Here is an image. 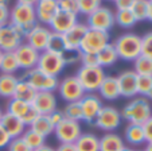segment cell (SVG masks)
Returning <instances> with one entry per match:
<instances>
[{
  "instance_id": "obj_1",
  "label": "cell",
  "mask_w": 152,
  "mask_h": 151,
  "mask_svg": "<svg viewBox=\"0 0 152 151\" xmlns=\"http://www.w3.org/2000/svg\"><path fill=\"white\" fill-rule=\"evenodd\" d=\"M121 117L131 124L143 125L149 117L152 116V105L147 97L139 96L131 99L129 103L124 105L121 109Z\"/></svg>"
},
{
  "instance_id": "obj_2",
  "label": "cell",
  "mask_w": 152,
  "mask_h": 151,
  "mask_svg": "<svg viewBox=\"0 0 152 151\" xmlns=\"http://www.w3.org/2000/svg\"><path fill=\"white\" fill-rule=\"evenodd\" d=\"M10 24L16 27L26 38V35L38 24L34 6L16 3L10 10Z\"/></svg>"
},
{
  "instance_id": "obj_3",
  "label": "cell",
  "mask_w": 152,
  "mask_h": 151,
  "mask_svg": "<svg viewBox=\"0 0 152 151\" xmlns=\"http://www.w3.org/2000/svg\"><path fill=\"white\" fill-rule=\"evenodd\" d=\"M118 58L126 62L135 61L139 55H141V37L135 32H125L121 34L113 42Z\"/></svg>"
},
{
  "instance_id": "obj_4",
  "label": "cell",
  "mask_w": 152,
  "mask_h": 151,
  "mask_svg": "<svg viewBox=\"0 0 152 151\" xmlns=\"http://www.w3.org/2000/svg\"><path fill=\"white\" fill-rule=\"evenodd\" d=\"M75 77L82 85L83 91L86 93H93V92L98 91L100 85L102 84L104 78L106 77L105 70L100 66L96 68H86V66H81L75 73Z\"/></svg>"
},
{
  "instance_id": "obj_5",
  "label": "cell",
  "mask_w": 152,
  "mask_h": 151,
  "mask_svg": "<svg viewBox=\"0 0 152 151\" xmlns=\"http://www.w3.org/2000/svg\"><path fill=\"white\" fill-rule=\"evenodd\" d=\"M110 43V35L109 32L98 31V30L89 29L85 34L82 42L80 46L81 53H90V54H98V53Z\"/></svg>"
},
{
  "instance_id": "obj_6",
  "label": "cell",
  "mask_w": 152,
  "mask_h": 151,
  "mask_svg": "<svg viewBox=\"0 0 152 151\" xmlns=\"http://www.w3.org/2000/svg\"><path fill=\"white\" fill-rule=\"evenodd\" d=\"M121 113L112 105H102L93 124L105 132H115L121 125Z\"/></svg>"
},
{
  "instance_id": "obj_7",
  "label": "cell",
  "mask_w": 152,
  "mask_h": 151,
  "mask_svg": "<svg viewBox=\"0 0 152 151\" xmlns=\"http://www.w3.org/2000/svg\"><path fill=\"white\" fill-rule=\"evenodd\" d=\"M86 24L92 30L109 32V30H112L113 26L116 24L115 14L110 8L101 6L100 8H97L96 11H93L90 15L86 16Z\"/></svg>"
},
{
  "instance_id": "obj_8",
  "label": "cell",
  "mask_w": 152,
  "mask_h": 151,
  "mask_svg": "<svg viewBox=\"0 0 152 151\" xmlns=\"http://www.w3.org/2000/svg\"><path fill=\"white\" fill-rule=\"evenodd\" d=\"M24 80L30 82V85L37 92H54L58 88V77H53L49 74L40 71L38 68H34L31 70L26 71Z\"/></svg>"
},
{
  "instance_id": "obj_9",
  "label": "cell",
  "mask_w": 152,
  "mask_h": 151,
  "mask_svg": "<svg viewBox=\"0 0 152 151\" xmlns=\"http://www.w3.org/2000/svg\"><path fill=\"white\" fill-rule=\"evenodd\" d=\"M37 68L43 73L49 74V76L58 77L65 70L66 63H65V60H63V55L45 50L43 53H40Z\"/></svg>"
},
{
  "instance_id": "obj_10",
  "label": "cell",
  "mask_w": 152,
  "mask_h": 151,
  "mask_svg": "<svg viewBox=\"0 0 152 151\" xmlns=\"http://www.w3.org/2000/svg\"><path fill=\"white\" fill-rule=\"evenodd\" d=\"M57 91L59 93V97H62V100L66 103L80 101L86 94V92L83 91L82 85L80 84L75 76H67L62 81H59Z\"/></svg>"
},
{
  "instance_id": "obj_11",
  "label": "cell",
  "mask_w": 152,
  "mask_h": 151,
  "mask_svg": "<svg viewBox=\"0 0 152 151\" xmlns=\"http://www.w3.org/2000/svg\"><path fill=\"white\" fill-rule=\"evenodd\" d=\"M82 134V127L80 122L63 119L54 128V135L59 143H75V140Z\"/></svg>"
},
{
  "instance_id": "obj_12",
  "label": "cell",
  "mask_w": 152,
  "mask_h": 151,
  "mask_svg": "<svg viewBox=\"0 0 152 151\" xmlns=\"http://www.w3.org/2000/svg\"><path fill=\"white\" fill-rule=\"evenodd\" d=\"M24 37L12 24H6L0 29V50L3 53L15 52L22 43Z\"/></svg>"
},
{
  "instance_id": "obj_13",
  "label": "cell",
  "mask_w": 152,
  "mask_h": 151,
  "mask_svg": "<svg viewBox=\"0 0 152 151\" xmlns=\"http://www.w3.org/2000/svg\"><path fill=\"white\" fill-rule=\"evenodd\" d=\"M81 109H82V120L88 124H93L97 117L98 112L102 108V101L101 99L94 93H86L82 99L80 100Z\"/></svg>"
},
{
  "instance_id": "obj_14",
  "label": "cell",
  "mask_w": 152,
  "mask_h": 151,
  "mask_svg": "<svg viewBox=\"0 0 152 151\" xmlns=\"http://www.w3.org/2000/svg\"><path fill=\"white\" fill-rule=\"evenodd\" d=\"M51 34V30L47 26H43L38 23L37 26L26 35V43L30 45L32 49H35L37 52L43 53L47 49V43H49V38Z\"/></svg>"
},
{
  "instance_id": "obj_15",
  "label": "cell",
  "mask_w": 152,
  "mask_h": 151,
  "mask_svg": "<svg viewBox=\"0 0 152 151\" xmlns=\"http://www.w3.org/2000/svg\"><path fill=\"white\" fill-rule=\"evenodd\" d=\"M37 22L43 26H49L57 12L59 11L58 0H38L34 6Z\"/></svg>"
},
{
  "instance_id": "obj_16",
  "label": "cell",
  "mask_w": 152,
  "mask_h": 151,
  "mask_svg": "<svg viewBox=\"0 0 152 151\" xmlns=\"http://www.w3.org/2000/svg\"><path fill=\"white\" fill-rule=\"evenodd\" d=\"M14 53H15V57H16L20 69L31 70V69L37 68L40 53L37 52L35 49H32L30 45H27L26 42L22 43Z\"/></svg>"
},
{
  "instance_id": "obj_17",
  "label": "cell",
  "mask_w": 152,
  "mask_h": 151,
  "mask_svg": "<svg viewBox=\"0 0 152 151\" xmlns=\"http://www.w3.org/2000/svg\"><path fill=\"white\" fill-rule=\"evenodd\" d=\"M120 96L133 99L137 96V74L133 70H124L117 76Z\"/></svg>"
},
{
  "instance_id": "obj_18",
  "label": "cell",
  "mask_w": 152,
  "mask_h": 151,
  "mask_svg": "<svg viewBox=\"0 0 152 151\" xmlns=\"http://www.w3.org/2000/svg\"><path fill=\"white\" fill-rule=\"evenodd\" d=\"M89 27L83 22H77L66 34H63L66 52H80V46Z\"/></svg>"
},
{
  "instance_id": "obj_19",
  "label": "cell",
  "mask_w": 152,
  "mask_h": 151,
  "mask_svg": "<svg viewBox=\"0 0 152 151\" xmlns=\"http://www.w3.org/2000/svg\"><path fill=\"white\" fill-rule=\"evenodd\" d=\"M77 22H78V19L75 14L59 10L57 12V15L54 16V19L51 20V23L49 24V29L53 32H58V34L63 35V34H66Z\"/></svg>"
},
{
  "instance_id": "obj_20",
  "label": "cell",
  "mask_w": 152,
  "mask_h": 151,
  "mask_svg": "<svg viewBox=\"0 0 152 151\" xmlns=\"http://www.w3.org/2000/svg\"><path fill=\"white\" fill-rule=\"evenodd\" d=\"M57 104L58 101L54 92H38L31 105L39 115H50L57 109Z\"/></svg>"
},
{
  "instance_id": "obj_21",
  "label": "cell",
  "mask_w": 152,
  "mask_h": 151,
  "mask_svg": "<svg viewBox=\"0 0 152 151\" xmlns=\"http://www.w3.org/2000/svg\"><path fill=\"white\" fill-rule=\"evenodd\" d=\"M0 124H1V127L7 131V134L11 136V139L20 138L27 128L19 117L14 116V115L8 113V112H4L3 113L1 120H0Z\"/></svg>"
},
{
  "instance_id": "obj_22",
  "label": "cell",
  "mask_w": 152,
  "mask_h": 151,
  "mask_svg": "<svg viewBox=\"0 0 152 151\" xmlns=\"http://www.w3.org/2000/svg\"><path fill=\"white\" fill-rule=\"evenodd\" d=\"M98 93H100V96L104 100H108V101L117 100L120 97L117 77H115V76H106L104 78L102 84L100 85V88H98Z\"/></svg>"
},
{
  "instance_id": "obj_23",
  "label": "cell",
  "mask_w": 152,
  "mask_h": 151,
  "mask_svg": "<svg viewBox=\"0 0 152 151\" xmlns=\"http://www.w3.org/2000/svg\"><path fill=\"white\" fill-rule=\"evenodd\" d=\"M124 147V139L116 132H105L100 138V151H121Z\"/></svg>"
},
{
  "instance_id": "obj_24",
  "label": "cell",
  "mask_w": 152,
  "mask_h": 151,
  "mask_svg": "<svg viewBox=\"0 0 152 151\" xmlns=\"http://www.w3.org/2000/svg\"><path fill=\"white\" fill-rule=\"evenodd\" d=\"M74 144L77 151H100V138L92 132H82Z\"/></svg>"
},
{
  "instance_id": "obj_25",
  "label": "cell",
  "mask_w": 152,
  "mask_h": 151,
  "mask_svg": "<svg viewBox=\"0 0 152 151\" xmlns=\"http://www.w3.org/2000/svg\"><path fill=\"white\" fill-rule=\"evenodd\" d=\"M124 139L131 146H140L143 143H145V135H144L143 125L128 123L125 132H124Z\"/></svg>"
},
{
  "instance_id": "obj_26",
  "label": "cell",
  "mask_w": 152,
  "mask_h": 151,
  "mask_svg": "<svg viewBox=\"0 0 152 151\" xmlns=\"http://www.w3.org/2000/svg\"><path fill=\"white\" fill-rule=\"evenodd\" d=\"M37 93L38 92L30 85V82H27L23 78V80L18 81V85H16V88H15L12 99H18V100H22V101H26V103H28V104H32Z\"/></svg>"
},
{
  "instance_id": "obj_27",
  "label": "cell",
  "mask_w": 152,
  "mask_h": 151,
  "mask_svg": "<svg viewBox=\"0 0 152 151\" xmlns=\"http://www.w3.org/2000/svg\"><path fill=\"white\" fill-rule=\"evenodd\" d=\"M97 60H98V66L104 69V68H109V66L116 65L120 58H118V54L116 52L113 43H109L97 54Z\"/></svg>"
},
{
  "instance_id": "obj_28",
  "label": "cell",
  "mask_w": 152,
  "mask_h": 151,
  "mask_svg": "<svg viewBox=\"0 0 152 151\" xmlns=\"http://www.w3.org/2000/svg\"><path fill=\"white\" fill-rule=\"evenodd\" d=\"M18 81L14 74H0V97L12 99Z\"/></svg>"
},
{
  "instance_id": "obj_29",
  "label": "cell",
  "mask_w": 152,
  "mask_h": 151,
  "mask_svg": "<svg viewBox=\"0 0 152 151\" xmlns=\"http://www.w3.org/2000/svg\"><path fill=\"white\" fill-rule=\"evenodd\" d=\"M30 128L34 130L39 135H42L43 138H47L49 135L54 134V125L51 124L47 115H39L38 119L30 125Z\"/></svg>"
},
{
  "instance_id": "obj_30",
  "label": "cell",
  "mask_w": 152,
  "mask_h": 151,
  "mask_svg": "<svg viewBox=\"0 0 152 151\" xmlns=\"http://www.w3.org/2000/svg\"><path fill=\"white\" fill-rule=\"evenodd\" d=\"M19 69L20 68L16 57H15V53L14 52L3 53L1 61H0V71H1V74H15Z\"/></svg>"
},
{
  "instance_id": "obj_31",
  "label": "cell",
  "mask_w": 152,
  "mask_h": 151,
  "mask_svg": "<svg viewBox=\"0 0 152 151\" xmlns=\"http://www.w3.org/2000/svg\"><path fill=\"white\" fill-rule=\"evenodd\" d=\"M30 108H31V104L26 103V101H22V100H18V99H10L6 112H8V113L14 115V116L19 117L22 120L24 117V115L28 112Z\"/></svg>"
},
{
  "instance_id": "obj_32",
  "label": "cell",
  "mask_w": 152,
  "mask_h": 151,
  "mask_svg": "<svg viewBox=\"0 0 152 151\" xmlns=\"http://www.w3.org/2000/svg\"><path fill=\"white\" fill-rule=\"evenodd\" d=\"M22 139L26 142V144L28 146V147L31 148L32 151L46 144V143H45L46 138H43L42 135H39L38 132H35L34 130H31L30 127H28V128H26V131L23 132V135H22Z\"/></svg>"
},
{
  "instance_id": "obj_33",
  "label": "cell",
  "mask_w": 152,
  "mask_h": 151,
  "mask_svg": "<svg viewBox=\"0 0 152 151\" xmlns=\"http://www.w3.org/2000/svg\"><path fill=\"white\" fill-rule=\"evenodd\" d=\"M115 23L123 29H132L137 22L131 10H117L115 14Z\"/></svg>"
},
{
  "instance_id": "obj_34",
  "label": "cell",
  "mask_w": 152,
  "mask_h": 151,
  "mask_svg": "<svg viewBox=\"0 0 152 151\" xmlns=\"http://www.w3.org/2000/svg\"><path fill=\"white\" fill-rule=\"evenodd\" d=\"M46 50L47 52H51V53H57V54H61V55L65 54V53H66V46H65L63 35L51 31Z\"/></svg>"
},
{
  "instance_id": "obj_35",
  "label": "cell",
  "mask_w": 152,
  "mask_h": 151,
  "mask_svg": "<svg viewBox=\"0 0 152 151\" xmlns=\"http://www.w3.org/2000/svg\"><path fill=\"white\" fill-rule=\"evenodd\" d=\"M133 71L137 76H152V58L139 55L133 61Z\"/></svg>"
},
{
  "instance_id": "obj_36",
  "label": "cell",
  "mask_w": 152,
  "mask_h": 151,
  "mask_svg": "<svg viewBox=\"0 0 152 151\" xmlns=\"http://www.w3.org/2000/svg\"><path fill=\"white\" fill-rule=\"evenodd\" d=\"M65 119L74 120V122H81L82 120V109H81L80 101L75 103H67L66 107L62 109Z\"/></svg>"
},
{
  "instance_id": "obj_37",
  "label": "cell",
  "mask_w": 152,
  "mask_h": 151,
  "mask_svg": "<svg viewBox=\"0 0 152 151\" xmlns=\"http://www.w3.org/2000/svg\"><path fill=\"white\" fill-rule=\"evenodd\" d=\"M131 12L133 14L136 22L147 20V12H148V0H136L133 6L131 7Z\"/></svg>"
},
{
  "instance_id": "obj_38",
  "label": "cell",
  "mask_w": 152,
  "mask_h": 151,
  "mask_svg": "<svg viewBox=\"0 0 152 151\" xmlns=\"http://www.w3.org/2000/svg\"><path fill=\"white\" fill-rule=\"evenodd\" d=\"M101 3H102V0H77L78 12L85 15V16H88V15H90L93 11L100 8Z\"/></svg>"
},
{
  "instance_id": "obj_39",
  "label": "cell",
  "mask_w": 152,
  "mask_h": 151,
  "mask_svg": "<svg viewBox=\"0 0 152 151\" xmlns=\"http://www.w3.org/2000/svg\"><path fill=\"white\" fill-rule=\"evenodd\" d=\"M152 88V76H137V94L147 97Z\"/></svg>"
},
{
  "instance_id": "obj_40",
  "label": "cell",
  "mask_w": 152,
  "mask_h": 151,
  "mask_svg": "<svg viewBox=\"0 0 152 151\" xmlns=\"http://www.w3.org/2000/svg\"><path fill=\"white\" fill-rule=\"evenodd\" d=\"M141 55L152 58V31L141 37Z\"/></svg>"
},
{
  "instance_id": "obj_41",
  "label": "cell",
  "mask_w": 152,
  "mask_h": 151,
  "mask_svg": "<svg viewBox=\"0 0 152 151\" xmlns=\"http://www.w3.org/2000/svg\"><path fill=\"white\" fill-rule=\"evenodd\" d=\"M80 62H81V66H86V68H96V66H98L97 54H90V53H81Z\"/></svg>"
},
{
  "instance_id": "obj_42",
  "label": "cell",
  "mask_w": 152,
  "mask_h": 151,
  "mask_svg": "<svg viewBox=\"0 0 152 151\" xmlns=\"http://www.w3.org/2000/svg\"><path fill=\"white\" fill-rule=\"evenodd\" d=\"M7 148H8V151H32L31 148L26 144V142L22 139V136L11 139V142L7 146Z\"/></svg>"
},
{
  "instance_id": "obj_43",
  "label": "cell",
  "mask_w": 152,
  "mask_h": 151,
  "mask_svg": "<svg viewBox=\"0 0 152 151\" xmlns=\"http://www.w3.org/2000/svg\"><path fill=\"white\" fill-rule=\"evenodd\" d=\"M58 6H59V10L62 11H67L72 12V14L78 15V4L77 0H58Z\"/></svg>"
},
{
  "instance_id": "obj_44",
  "label": "cell",
  "mask_w": 152,
  "mask_h": 151,
  "mask_svg": "<svg viewBox=\"0 0 152 151\" xmlns=\"http://www.w3.org/2000/svg\"><path fill=\"white\" fill-rule=\"evenodd\" d=\"M38 116H39L38 111L31 105V108H30V109H28V112H27V113L24 115V117L22 119V122H23V124L26 125V127H30V125H31L32 123H34L35 120L38 119Z\"/></svg>"
},
{
  "instance_id": "obj_45",
  "label": "cell",
  "mask_w": 152,
  "mask_h": 151,
  "mask_svg": "<svg viewBox=\"0 0 152 151\" xmlns=\"http://www.w3.org/2000/svg\"><path fill=\"white\" fill-rule=\"evenodd\" d=\"M80 58H81V52H66L63 54V60H65L66 66L80 62Z\"/></svg>"
},
{
  "instance_id": "obj_46",
  "label": "cell",
  "mask_w": 152,
  "mask_h": 151,
  "mask_svg": "<svg viewBox=\"0 0 152 151\" xmlns=\"http://www.w3.org/2000/svg\"><path fill=\"white\" fill-rule=\"evenodd\" d=\"M10 23V8L6 4H0V27Z\"/></svg>"
},
{
  "instance_id": "obj_47",
  "label": "cell",
  "mask_w": 152,
  "mask_h": 151,
  "mask_svg": "<svg viewBox=\"0 0 152 151\" xmlns=\"http://www.w3.org/2000/svg\"><path fill=\"white\" fill-rule=\"evenodd\" d=\"M49 116V119H50V122H51V124L54 125V128L57 127L58 124H59L61 122H62L63 119H65V116H63V112H62V109H55V111H53L50 115H47Z\"/></svg>"
},
{
  "instance_id": "obj_48",
  "label": "cell",
  "mask_w": 152,
  "mask_h": 151,
  "mask_svg": "<svg viewBox=\"0 0 152 151\" xmlns=\"http://www.w3.org/2000/svg\"><path fill=\"white\" fill-rule=\"evenodd\" d=\"M144 135H145V143H152V116L143 124Z\"/></svg>"
},
{
  "instance_id": "obj_49",
  "label": "cell",
  "mask_w": 152,
  "mask_h": 151,
  "mask_svg": "<svg viewBox=\"0 0 152 151\" xmlns=\"http://www.w3.org/2000/svg\"><path fill=\"white\" fill-rule=\"evenodd\" d=\"M10 142H11V136L7 134V131L1 127V124H0V150L7 147V146L10 144Z\"/></svg>"
},
{
  "instance_id": "obj_50",
  "label": "cell",
  "mask_w": 152,
  "mask_h": 151,
  "mask_svg": "<svg viewBox=\"0 0 152 151\" xmlns=\"http://www.w3.org/2000/svg\"><path fill=\"white\" fill-rule=\"evenodd\" d=\"M117 10H131L136 0H113Z\"/></svg>"
},
{
  "instance_id": "obj_51",
  "label": "cell",
  "mask_w": 152,
  "mask_h": 151,
  "mask_svg": "<svg viewBox=\"0 0 152 151\" xmlns=\"http://www.w3.org/2000/svg\"><path fill=\"white\" fill-rule=\"evenodd\" d=\"M55 151H77V148H75L74 143H61L55 148Z\"/></svg>"
},
{
  "instance_id": "obj_52",
  "label": "cell",
  "mask_w": 152,
  "mask_h": 151,
  "mask_svg": "<svg viewBox=\"0 0 152 151\" xmlns=\"http://www.w3.org/2000/svg\"><path fill=\"white\" fill-rule=\"evenodd\" d=\"M147 20L152 22V0H148V12H147Z\"/></svg>"
},
{
  "instance_id": "obj_53",
  "label": "cell",
  "mask_w": 152,
  "mask_h": 151,
  "mask_svg": "<svg viewBox=\"0 0 152 151\" xmlns=\"http://www.w3.org/2000/svg\"><path fill=\"white\" fill-rule=\"evenodd\" d=\"M38 0H16V3H20V4H27V6H35Z\"/></svg>"
},
{
  "instance_id": "obj_54",
  "label": "cell",
  "mask_w": 152,
  "mask_h": 151,
  "mask_svg": "<svg viewBox=\"0 0 152 151\" xmlns=\"http://www.w3.org/2000/svg\"><path fill=\"white\" fill-rule=\"evenodd\" d=\"M34 151H55V148H53V147H50V146L45 144V146H42V147L37 148V150H34Z\"/></svg>"
},
{
  "instance_id": "obj_55",
  "label": "cell",
  "mask_w": 152,
  "mask_h": 151,
  "mask_svg": "<svg viewBox=\"0 0 152 151\" xmlns=\"http://www.w3.org/2000/svg\"><path fill=\"white\" fill-rule=\"evenodd\" d=\"M144 151H152V143H147L145 148H144Z\"/></svg>"
},
{
  "instance_id": "obj_56",
  "label": "cell",
  "mask_w": 152,
  "mask_h": 151,
  "mask_svg": "<svg viewBox=\"0 0 152 151\" xmlns=\"http://www.w3.org/2000/svg\"><path fill=\"white\" fill-rule=\"evenodd\" d=\"M147 99H148L149 101H151V100H152V88H151V91L148 92V94H147Z\"/></svg>"
},
{
  "instance_id": "obj_57",
  "label": "cell",
  "mask_w": 152,
  "mask_h": 151,
  "mask_svg": "<svg viewBox=\"0 0 152 151\" xmlns=\"http://www.w3.org/2000/svg\"><path fill=\"white\" fill-rule=\"evenodd\" d=\"M121 151H135V150H133V148H131V147H126V146H125V147H124Z\"/></svg>"
},
{
  "instance_id": "obj_58",
  "label": "cell",
  "mask_w": 152,
  "mask_h": 151,
  "mask_svg": "<svg viewBox=\"0 0 152 151\" xmlns=\"http://www.w3.org/2000/svg\"><path fill=\"white\" fill-rule=\"evenodd\" d=\"M8 1L10 0H0V4H6V6H8Z\"/></svg>"
},
{
  "instance_id": "obj_59",
  "label": "cell",
  "mask_w": 152,
  "mask_h": 151,
  "mask_svg": "<svg viewBox=\"0 0 152 151\" xmlns=\"http://www.w3.org/2000/svg\"><path fill=\"white\" fill-rule=\"evenodd\" d=\"M3 113H4V112H3V109H1V107H0V120H1V116H3Z\"/></svg>"
},
{
  "instance_id": "obj_60",
  "label": "cell",
  "mask_w": 152,
  "mask_h": 151,
  "mask_svg": "<svg viewBox=\"0 0 152 151\" xmlns=\"http://www.w3.org/2000/svg\"><path fill=\"white\" fill-rule=\"evenodd\" d=\"M1 55H3V52L0 50V61H1Z\"/></svg>"
},
{
  "instance_id": "obj_61",
  "label": "cell",
  "mask_w": 152,
  "mask_h": 151,
  "mask_svg": "<svg viewBox=\"0 0 152 151\" xmlns=\"http://www.w3.org/2000/svg\"><path fill=\"white\" fill-rule=\"evenodd\" d=\"M135 151H144V150H135Z\"/></svg>"
},
{
  "instance_id": "obj_62",
  "label": "cell",
  "mask_w": 152,
  "mask_h": 151,
  "mask_svg": "<svg viewBox=\"0 0 152 151\" xmlns=\"http://www.w3.org/2000/svg\"><path fill=\"white\" fill-rule=\"evenodd\" d=\"M0 29H1V27H0Z\"/></svg>"
}]
</instances>
